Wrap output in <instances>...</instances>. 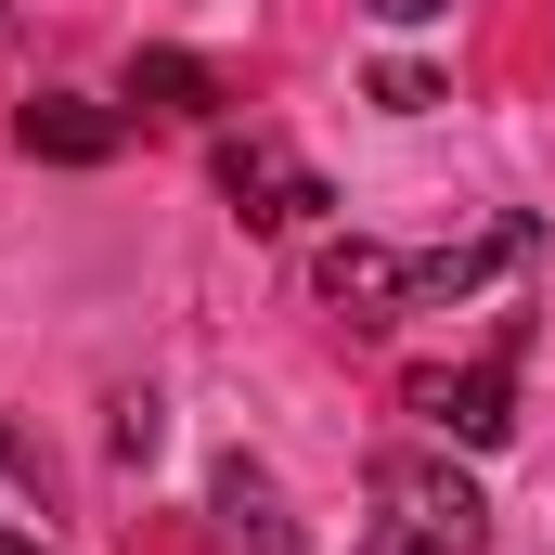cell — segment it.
<instances>
[{"label":"cell","instance_id":"8992f818","mask_svg":"<svg viewBox=\"0 0 555 555\" xmlns=\"http://www.w3.org/2000/svg\"><path fill=\"white\" fill-rule=\"evenodd\" d=\"M26 155H52V168H104L117 155V104H91V91H39L26 117H13Z\"/></svg>","mask_w":555,"mask_h":555},{"label":"cell","instance_id":"6da1fadb","mask_svg":"<svg viewBox=\"0 0 555 555\" xmlns=\"http://www.w3.org/2000/svg\"><path fill=\"white\" fill-rule=\"evenodd\" d=\"M478 543H491V504H478L465 465H439V452H388L375 465V530H362V555H478Z\"/></svg>","mask_w":555,"mask_h":555},{"label":"cell","instance_id":"277c9868","mask_svg":"<svg viewBox=\"0 0 555 555\" xmlns=\"http://www.w3.org/2000/svg\"><path fill=\"white\" fill-rule=\"evenodd\" d=\"M323 310H336V323H401V310H414V259H388V246H362V233H349V246H323Z\"/></svg>","mask_w":555,"mask_h":555},{"label":"cell","instance_id":"52a82bcc","mask_svg":"<svg viewBox=\"0 0 555 555\" xmlns=\"http://www.w3.org/2000/svg\"><path fill=\"white\" fill-rule=\"evenodd\" d=\"M207 504H220V530H233L246 555H297V530H284V491L259 478V465H246V452H233V465L207 478Z\"/></svg>","mask_w":555,"mask_h":555},{"label":"cell","instance_id":"7a4b0ae2","mask_svg":"<svg viewBox=\"0 0 555 555\" xmlns=\"http://www.w3.org/2000/svg\"><path fill=\"white\" fill-rule=\"evenodd\" d=\"M414 414L439 426V439H465V452H491V439L517 426V336H504L491 362H465V375H452V362L414 375Z\"/></svg>","mask_w":555,"mask_h":555},{"label":"cell","instance_id":"9c48e42d","mask_svg":"<svg viewBox=\"0 0 555 555\" xmlns=\"http://www.w3.org/2000/svg\"><path fill=\"white\" fill-rule=\"evenodd\" d=\"M375 104H388V117H426V104H439V78H426V65H375Z\"/></svg>","mask_w":555,"mask_h":555},{"label":"cell","instance_id":"30bf717a","mask_svg":"<svg viewBox=\"0 0 555 555\" xmlns=\"http://www.w3.org/2000/svg\"><path fill=\"white\" fill-rule=\"evenodd\" d=\"M362 13H375V26H439L452 0H362Z\"/></svg>","mask_w":555,"mask_h":555},{"label":"cell","instance_id":"ba28073f","mask_svg":"<svg viewBox=\"0 0 555 555\" xmlns=\"http://www.w3.org/2000/svg\"><path fill=\"white\" fill-rule=\"evenodd\" d=\"M130 104H168V117H207V104H220V78H207L194 52H130Z\"/></svg>","mask_w":555,"mask_h":555},{"label":"cell","instance_id":"8fae6325","mask_svg":"<svg viewBox=\"0 0 555 555\" xmlns=\"http://www.w3.org/2000/svg\"><path fill=\"white\" fill-rule=\"evenodd\" d=\"M0 555H39V543H26V530H0Z\"/></svg>","mask_w":555,"mask_h":555},{"label":"cell","instance_id":"3957f363","mask_svg":"<svg viewBox=\"0 0 555 555\" xmlns=\"http://www.w3.org/2000/svg\"><path fill=\"white\" fill-rule=\"evenodd\" d=\"M220 194H233V220H259V233H284V220L323 207V181H310L284 142H220Z\"/></svg>","mask_w":555,"mask_h":555},{"label":"cell","instance_id":"5b68a950","mask_svg":"<svg viewBox=\"0 0 555 555\" xmlns=\"http://www.w3.org/2000/svg\"><path fill=\"white\" fill-rule=\"evenodd\" d=\"M530 246H543V220H530V207H504L478 246H439V259H414V310H452V297H478L491 272H517Z\"/></svg>","mask_w":555,"mask_h":555}]
</instances>
